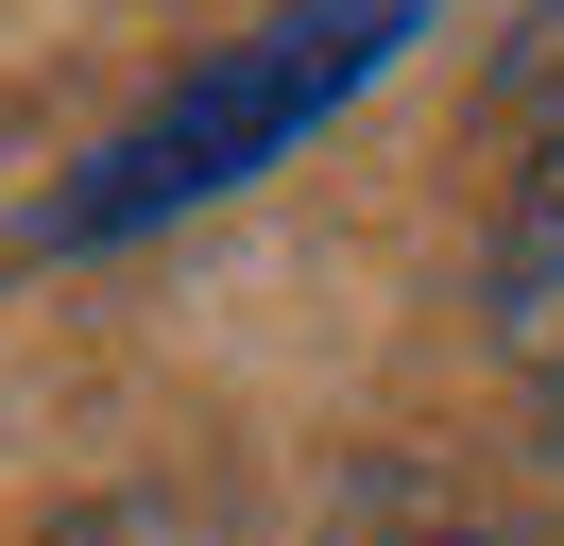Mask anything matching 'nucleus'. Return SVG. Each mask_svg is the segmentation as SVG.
<instances>
[{"label": "nucleus", "instance_id": "1", "mask_svg": "<svg viewBox=\"0 0 564 546\" xmlns=\"http://www.w3.org/2000/svg\"><path fill=\"white\" fill-rule=\"evenodd\" d=\"M411 34H427V0H291V18L223 34L188 86H154L138 120L35 205V239H52V256H104V239H154V222H188V205L257 188V171H274L308 120H343Z\"/></svg>", "mask_w": 564, "mask_h": 546}, {"label": "nucleus", "instance_id": "2", "mask_svg": "<svg viewBox=\"0 0 564 546\" xmlns=\"http://www.w3.org/2000/svg\"><path fill=\"white\" fill-rule=\"evenodd\" d=\"M479 307H496V359H513L530 393H564V120H547V154H530L513 222H496V273H479Z\"/></svg>", "mask_w": 564, "mask_h": 546}, {"label": "nucleus", "instance_id": "3", "mask_svg": "<svg viewBox=\"0 0 564 546\" xmlns=\"http://www.w3.org/2000/svg\"><path fill=\"white\" fill-rule=\"evenodd\" d=\"M496 86H513L530 120H564V0H530V34H513V68H496Z\"/></svg>", "mask_w": 564, "mask_h": 546}, {"label": "nucleus", "instance_id": "4", "mask_svg": "<svg viewBox=\"0 0 564 546\" xmlns=\"http://www.w3.org/2000/svg\"><path fill=\"white\" fill-rule=\"evenodd\" d=\"M547 410H564V393H547Z\"/></svg>", "mask_w": 564, "mask_h": 546}]
</instances>
